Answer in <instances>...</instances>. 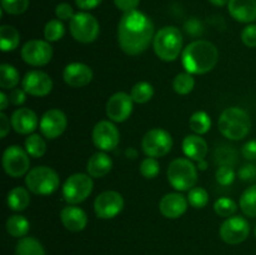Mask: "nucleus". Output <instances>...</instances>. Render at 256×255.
Instances as JSON below:
<instances>
[{
  "label": "nucleus",
  "instance_id": "obj_32",
  "mask_svg": "<svg viewBox=\"0 0 256 255\" xmlns=\"http://www.w3.org/2000/svg\"><path fill=\"white\" fill-rule=\"evenodd\" d=\"M130 96L136 104H146L154 96V86L148 82H139L130 90Z\"/></svg>",
  "mask_w": 256,
  "mask_h": 255
},
{
  "label": "nucleus",
  "instance_id": "obj_27",
  "mask_svg": "<svg viewBox=\"0 0 256 255\" xmlns=\"http://www.w3.org/2000/svg\"><path fill=\"white\" fill-rule=\"evenodd\" d=\"M5 229H6L8 234L12 235L14 238H24L29 232L30 222L22 215H12L9 219L5 222Z\"/></svg>",
  "mask_w": 256,
  "mask_h": 255
},
{
  "label": "nucleus",
  "instance_id": "obj_12",
  "mask_svg": "<svg viewBox=\"0 0 256 255\" xmlns=\"http://www.w3.org/2000/svg\"><path fill=\"white\" fill-rule=\"evenodd\" d=\"M22 59L32 66H44L52 59V46L46 40L32 39L25 42L22 48Z\"/></svg>",
  "mask_w": 256,
  "mask_h": 255
},
{
  "label": "nucleus",
  "instance_id": "obj_11",
  "mask_svg": "<svg viewBox=\"0 0 256 255\" xmlns=\"http://www.w3.org/2000/svg\"><path fill=\"white\" fill-rule=\"evenodd\" d=\"M124 198L115 190L102 192L95 198L94 212L99 219L109 220L118 216L124 209Z\"/></svg>",
  "mask_w": 256,
  "mask_h": 255
},
{
  "label": "nucleus",
  "instance_id": "obj_26",
  "mask_svg": "<svg viewBox=\"0 0 256 255\" xmlns=\"http://www.w3.org/2000/svg\"><path fill=\"white\" fill-rule=\"evenodd\" d=\"M20 44V32L12 25L0 26V49L4 52H14Z\"/></svg>",
  "mask_w": 256,
  "mask_h": 255
},
{
  "label": "nucleus",
  "instance_id": "obj_4",
  "mask_svg": "<svg viewBox=\"0 0 256 255\" xmlns=\"http://www.w3.org/2000/svg\"><path fill=\"white\" fill-rule=\"evenodd\" d=\"M152 48L162 62H174L182 52V34L179 28L164 26L155 34Z\"/></svg>",
  "mask_w": 256,
  "mask_h": 255
},
{
  "label": "nucleus",
  "instance_id": "obj_47",
  "mask_svg": "<svg viewBox=\"0 0 256 255\" xmlns=\"http://www.w3.org/2000/svg\"><path fill=\"white\" fill-rule=\"evenodd\" d=\"M139 2L140 0H114L115 6L124 12L136 10V8L139 6Z\"/></svg>",
  "mask_w": 256,
  "mask_h": 255
},
{
  "label": "nucleus",
  "instance_id": "obj_19",
  "mask_svg": "<svg viewBox=\"0 0 256 255\" xmlns=\"http://www.w3.org/2000/svg\"><path fill=\"white\" fill-rule=\"evenodd\" d=\"M188 198L180 192H169L165 194L159 202V210L166 219H178L184 215L188 210Z\"/></svg>",
  "mask_w": 256,
  "mask_h": 255
},
{
  "label": "nucleus",
  "instance_id": "obj_54",
  "mask_svg": "<svg viewBox=\"0 0 256 255\" xmlns=\"http://www.w3.org/2000/svg\"><path fill=\"white\" fill-rule=\"evenodd\" d=\"M198 170H202V172H204V170H206L208 168V162L206 160H200V162H198V165H196Z\"/></svg>",
  "mask_w": 256,
  "mask_h": 255
},
{
  "label": "nucleus",
  "instance_id": "obj_51",
  "mask_svg": "<svg viewBox=\"0 0 256 255\" xmlns=\"http://www.w3.org/2000/svg\"><path fill=\"white\" fill-rule=\"evenodd\" d=\"M9 104V95H6L4 90H2V92H0V110H2V112H5V110L8 109V105Z\"/></svg>",
  "mask_w": 256,
  "mask_h": 255
},
{
  "label": "nucleus",
  "instance_id": "obj_7",
  "mask_svg": "<svg viewBox=\"0 0 256 255\" xmlns=\"http://www.w3.org/2000/svg\"><path fill=\"white\" fill-rule=\"evenodd\" d=\"M94 182L89 174L75 172L62 184V198L69 205H78L92 195Z\"/></svg>",
  "mask_w": 256,
  "mask_h": 255
},
{
  "label": "nucleus",
  "instance_id": "obj_5",
  "mask_svg": "<svg viewBox=\"0 0 256 255\" xmlns=\"http://www.w3.org/2000/svg\"><path fill=\"white\" fill-rule=\"evenodd\" d=\"M168 182L178 192H189L198 182V168L188 158H176L168 166Z\"/></svg>",
  "mask_w": 256,
  "mask_h": 255
},
{
  "label": "nucleus",
  "instance_id": "obj_23",
  "mask_svg": "<svg viewBox=\"0 0 256 255\" xmlns=\"http://www.w3.org/2000/svg\"><path fill=\"white\" fill-rule=\"evenodd\" d=\"M182 146L185 156L196 162H200V160H204L205 156L208 155V152H209L206 140L202 138V135L196 134L185 136L184 140H182Z\"/></svg>",
  "mask_w": 256,
  "mask_h": 255
},
{
  "label": "nucleus",
  "instance_id": "obj_48",
  "mask_svg": "<svg viewBox=\"0 0 256 255\" xmlns=\"http://www.w3.org/2000/svg\"><path fill=\"white\" fill-rule=\"evenodd\" d=\"M10 128H12V120H10V118L4 112H0V138L2 139L6 138V135L10 132Z\"/></svg>",
  "mask_w": 256,
  "mask_h": 255
},
{
  "label": "nucleus",
  "instance_id": "obj_46",
  "mask_svg": "<svg viewBox=\"0 0 256 255\" xmlns=\"http://www.w3.org/2000/svg\"><path fill=\"white\" fill-rule=\"evenodd\" d=\"M242 156L246 160L254 162L256 160V140H249L242 148Z\"/></svg>",
  "mask_w": 256,
  "mask_h": 255
},
{
  "label": "nucleus",
  "instance_id": "obj_15",
  "mask_svg": "<svg viewBox=\"0 0 256 255\" xmlns=\"http://www.w3.org/2000/svg\"><path fill=\"white\" fill-rule=\"evenodd\" d=\"M132 109H134V100L132 99L130 94L125 92H118L112 94L108 99L105 106L106 116L112 122H126L132 114Z\"/></svg>",
  "mask_w": 256,
  "mask_h": 255
},
{
  "label": "nucleus",
  "instance_id": "obj_53",
  "mask_svg": "<svg viewBox=\"0 0 256 255\" xmlns=\"http://www.w3.org/2000/svg\"><path fill=\"white\" fill-rule=\"evenodd\" d=\"M209 2L215 6H224V5L229 4L230 0H209Z\"/></svg>",
  "mask_w": 256,
  "mask_h": 255
},
{
  "label": "nucleus",
  "instance_id": "obj_39",
  "mask_svg": "<svg viewBox=\"0 0 256 255\" xmlns=\"http://www.w3.org/2000/svg\"><path fill=\"white\" fill-rule=\"evenodd\" d=\"M29 8V0H2V10L9 15H20Z\"/></svg>",
  "mask_w": 256,
  "mask_h": 255
},
{
  "label": "nucleus",
  "instance_id": "obj_28",
  "mask_svg": "<svg viewBox=\"0 0 256 255\" xmlns=\"http://www.w3.org/2000/svg\"><path fill=\"white\" fill-rule=\"evenodd\" d=\"M15 255H45L42 242L32 236L20 238L15 246Z\"/></svg>",
  "mask_w": 256,
  "mask_h": 255
},
{
  "label": "nucleus",
  "instance_id": "obj_13",
  "mask_svg": "<svg viewBox=\"0 0 256 255\" xmlns=\"http://www.w3.org/2000/svg\"><path fill=\"white\" fill-rule=\"evenodd\" d=\"M92 142L100 152H112L118 148L120 142V132L112 120H100L92 128Z\"/></svg>",
  "mask_w": 256,
  "mask_h": 255
},
{
  "label": "nucleus",
  "instance_id": "obj_38",
  "mask_svg": "<svg viewBox=\"0 0 256 255\" xmlns=\"http://www.w3.org/2000/svg\"><path fill=\"white\" fill-rule=\"evenodd\" d=\"M140 174L145 178V179H154L159 175L160 172V164L158 162L156 158H145L142 162H140Z\"/></svg>",
  "mask_w": 256,
  "mask_h": 255
},
{
  "label": "nucleus",
  "instance_id": "obj_33",
  "mask_svg": "<svg viewBox=\"0 0 256 255\" xmlns=\"http://www.w3.org/2000/svg\"><path fill=\"white\" fill-rule=\"evenodd\" d=\"M239 205L246 216L256 218V184L244 190L240 196Z\"/></svg>",
  "mask_w": 256,
  "mask_h": 255
},
{
  "label": "nucleus",
  "instance_id": "obj_37",
  "mask_svg": "<svg viewBox=\"0 0 256 255\" xmlns=\"http://www.w3.org/2000/svg\"><path fill=\"white\" fill-rule=\"evenodd\" d=\"M214 210L219 216L230 218L234 216L235 212H238V204L232 199L228 196L219 198L214 202Z\"/></svg>",
  "mask_w": 256,
  "mask_h": 255
},
{
  "label": "nucleus",
  "instance_id": "obj_16",
  "mask_svg": "<svg viewBox=\"0 0 256 255\" xmlns=\"http://www.w3.org/2000/svg\"><path fill=\"white\" fill-rule=\"evenodd\" d=\"M22 88L32 96H46L52 90V79L42 70H30L22 78Z\"/></svg>",
  "mask_w": 256,
  "mask_h": 255
},
{
  "label": "nucleus",
  "instance_id": "obj_3",
  "mask_svg": "<svg viewBox=\"0 0 256 255\" xmlns=\"http://www.w3.org/2000/svg\"><path fill=\"white\" fill-rule=\"evenodd\" d=\"M218 128L222 136L236 142L248 136L252 129V119L242 108L230 106L220 114Z\"/></svg>",
  "mask_w": 256,
  "mask_h": 255
},
{
  "label": "nucleus",
  "instance_id": "obj_6",
  "mask_svg": "<svg viewBox=\"0 0 256 255\" xmlns=\"http://www.w3.org/2000/svg\"><path fill=\"white\" fill-rule=\"evenodd\" d=\"M25 185L32 194L50 195L59 189L60 178L52 168L42 165L29 170L25 175Z\"/></svg>",
  "mask_w": 256,
  "mask_h": 255
},
{
  "label": "nucleus",
  "instance_id": "obj_2",
  "mask_svg": "<svg viewBox=\"0 0 256 255\" xmlns=\"http://www.w3.org/2000/svg\"><path fill=\"white\" fill-rule=\"evenodd\" d=\"M219 60V50L208 40H195L184 48L182 64L185 72L192 75H204L212 72Z\"/></svg>",
  "mask_w": 256,
  "mask_h": 255
},
{
  "label": "nucleus",
  "instance_id": "obj_1",
  "mask_svg": "<svg viewBox=\"0 0 256 255\" xmlns=\"http://www.w3.org/2000/svg\"><path fill=\"white\" fill-rule=\"evenodd\" d=\"M154 36V22L139 10L124 12L118 24L119 46L130 56L142 54L152 44Z\"/></svg>",
  "mask_w": 256,
  "mask_h": 255
},
{
  "label": "nucleus",
  "instance_id": "obj_18",
  "mask_svg": "<svg viewBox=\"0 0 256 255\" xmlns=\"http://www.w3.org/2000/svg\"><path fill=\"white\" fill-rule=\"evenodd\" d=\"M92 78H94L92 69L84 62H70L62 70V79L65 84L72 88L86 86L92 82Z\"/></svg>",
  "mask_w": 256,
  "mask_h": 255
},
{
  "label": "nucleus",
  "instance_id": "obj_8",
  "mask_svg": "<svg viewBox=\"0 0 256 255\" xmlns=\"http://www.w3.org/2000/svg\"><path fill=\"white\" fill-rule=\"evenodd\" d=\"M70 34L82 44H90L99 36L100 25L94 15L86 12H75L70 20Z\"/></svg>",
  "mask_w": 256,
  "mask_h": 255
},
{
  "label": "nucleus",
  "instance_id": "obj_49",
  "mask_svg": "<svg viewBox=\"0 0 256 255\" xmlns=\"http://www.w3.org/2000/svg\"><path fill=\"white\" fill-rule=\"evenodd\" d=\"M185 30H186L189 34L194 35H200L202 32V22H199L198 19H190L185 22Z\"/></svg>",
  "mask_w": 256,
  "mask_h": 255
},
{
  "label": "nucleus",
  "instance_id": "obj_35",
  "mask_svg": "<svg viewBox=\"0 0 256 255\" xmlns=\"http://www.w3.org/2000/svg\"><path fill=\"white\" fill-rule=\"evenodd\" d=\"M65 35V26L62 20L52 19L45 24L44 38L46 42H59Z\"/></svg>",
  "mask_w": 256,
  "mask_h": 255
},
{
  "label": "nucleus",
  "instance_id": "obj_17",
  "mask_svg": "<svg viewBox=\"0 0 256 255\" xmlns=\"http://www.w3.org/2000/svg\"><path fill=\"white\" fill-rule=\"evenodd\" d=\"M68 126V118L60 109H50L44 112L40 119V132L44 138L54 140L62 135Z\"/></svg>",
  "mask_w": 256,
  "mask_h": 255
},
{
  "label": "nucleus",
  "instance_id": "obj_34",
  "mask_svg": "<svg viewBox=\"0 0 256 255\" xmlns=\"http://www.w3.org/2000/svg\"><path fill=\"white\" fill-rule=\"evenodd\" d=\"M195 88V79L192 74L184 72H179L172 80V89L176 94L179 95H188L194 90Z\"/></svg>",
  "mask_w": 256,
  "mask_h": 255
},
{
  "label": "nucleus",
  "instance_id": "obj_29",
  "mask_svg": "<svg viewBox=\"0 0 256 255\" xmlns=\"http://www.w3.org/2000/svg\"><path fill=\"white\" fill-rule=\"evenodd\" d=\"M20 82V74L12 65L2 62L0 65V88L2 90H12Z\"/></svg>",
  "mask_w": 256,
  "mask_h": 255
},
{
  "label": "nucleus",
  "instance_id": "obj_50",
  "mask_svg": "<svg viewBox=\"0 0 256 255\" xmlns=\"http://www.w3.org/2000/svg\"><path fill=\"white\" fill-rule=\"evenodd\" d=\"M102 2V0H75V4L80 10L88 12V10H92L99 6Z\"/></svg>",
  "mask_w": 256,
  "mask_h": 255
},
{
  "label": "nucleus",
  "instance_id": "obj_22",
  "mask_svg": "<svg viewBox=\"0 0 256 255\" xmlns=\"http://www.w3.org/2000/svg\"><path fill=\"white\" fill-rule=\"evenodd\" d=\"M228 10L232 19L242 24L256 22V0H230Z\"/></svg>",
  "mask_w": 256,
  "mask_h": 255
},
{
  "label": "nucleus",
  "instance_id": "obj_20",
  "mask_svg": "<svg viewBox=\"0 0 256 255\" xmlns=\"http://www.w3.org/2000/svg\"><path fill=\"white\" fill-rule=\"evenodd\" d=\"M12 126L18 134L30 135L38 129L39 126V119L35 114L34 110L29 108H19L12 112Z\"/></svg>",
  "mask_w": 256,
  "mask_h": 255
},
{
  "label": "nucleus",
  "instance_id": "obj_25",
  "mask_svg": "<svg viewBox=\"0 0 256 255\" xmlns=\"http://www.w3.org/2000/svg\"><path fill=\"white\" fill-rule=\"evenodd\" d=\"M6 204L12 212H24L30 205V192L28 188L15 186L8 192Z\"/></svg>",
  "mask_w": 256,
  "mask_h": 255
},
{
  "label": "nucleus",
  "instance_id": "obj_21",
  "mask_svg": "<svg viewBox=\"0 0 256 255\" xmlns=\"http://www.w3.org/2000/svg\"><path fill=\"white\" fill-rule=\"evenodd\" d=\"M60 220L66 230L79 232L86 228L88 215L82 208L76 205H68L60 212Z\"/></svg>",
  "mask_w": 256,
  "mask_h": 255
},
{
  "label": "nucleus",
  "instance_id": "obj_40",
  "mask_svg": "<svg viewBox=\"0 0 256 255\" xmlns=\"http://www.w3.org/2000/svg\"><path fill=\"white\" fill-rule=\"evenodd\" d=\"M215 178H216V182L220 185L229 186V185L234 182L235 178H236V172H235V170L230 165H220L218 168L216 172H215Z\"/></svg>",
  "mask_w": 256,
  "mask_h": 255
},
{
  "label": "nucleus",
  "instance_id": "obj_9",
  "mask_svg": "<svg viewBox=\"0 0 256 255\" xmlns=\"http://www.w3.org/2000/svg\"><path fill=\"white\" fill-rule=\"evenodd\" d=\"M172 144L174 142L169 132L162 128H154L142 136V149L146 156L162 158L172 152Z\"/></svg>",
  "mask_w": 256,
  "mask_h": 255
},
{
  "label": "nucleus",
  "instance_id": "obj_31",
  "mask_svg": "<svg viewBox=\"0 0 256 255\" xmlns=\"http://www.w3.org/2000/svg\"><path fill=\"white\" fill-rule=\"evenodd\" d=\"M190 129L196 135H204L212 129V119L206 112H195L189 120Z\"/></svg>",
  "mask_w": 256,
  "mask_h": 255
},
{
  "label": "nucleus",
  "instance_id": "obj_52",
  "mask_svg": "<svg viewBox=\"0 0 256 255\" xmlns=\"http://www.w3.org/2000/svg\"><path fill=\"white\" fill-rule=\"evenodd\" d=\"M125 156L128 158V159H136L138 158V150L135 149V148H128L124 152Z\"/></svg>",
  "mask_w": 256,
  "mask_h": 255
},
{
  "label": "nucleus",
  "instance_id": "obj_36",
  "mask_svg": "<svg viewBox=\"0 0 256 255\" xmlns=\"http://www.w3.org/2000/svg\"><path fill=\"white\" fill-rule=\"evenodd\" d=\"M188 202L194 209H202L209 202V192L202 186H194L188 192Z\"/></svg>",
  "mask_w": 256,
  "mask_h": 255
},
{
  "label": "nucleus",
  "instance_id": "obj_42",
  "mask_svg": "<svg viewBox=\"0 0 256 255\" xmlns=\"http://www.w3.org/2000/svg\"><path fill=\"white\" fill-rule=\"evenodd\" d=\"M242 42L245 46L256 48V24H248L242 29Z\"/></svg>",
  "mask_w": 256,
  "mask_h": 255
},
{
  "label": "nucleus",
  "instance_id": "obj_43",
  "mask_svg": "<svg viewBox=\"0 0 256 255\" xmlns=\"http://www.w3.org/2000/svg\"><path fill=\"white\" fill-rule=\"evenodd\" d=\"M55 15H56V19L64 22V20H72L75 12L72 5L68 4V2H60L55 8Z\"/></svg>",
  "mask_w": 256,
  "mask_h": 255
},
{
  "label": "nucleus",
  "instance_id": "obj_55",
  "mask_svg": "<svg viewBox=\"0 0 256 255\" xmlns=\"http://www.w3.org/2000/svg\"><path fill=\"white\" fill-rule=\"evenodd\" d=\"M255 238H256V226H255Z\"/></svg>",
  "mask_w": 256,
  "mask_h": 255
},
{
  "label": "nucleus",
  "instance_id": "obj_41",
  "mask_svg": "<svg viewBox=\"0 0 256 255\" xmlns=\"http://www.w3.org/2000/svg\"><path fill=\"white\" fill-rule=\"evenodd\" d=\"M232 146H224L219 148L216 150V158L218 162H220V165H230L232 166V164L235 162V158H236V152H234V149H230Z\"/></svg>",
  "mask_w": 256,
  "mask_h": 255
},
{
  "label": "nucleus",
  "instance_id": "obj_45",
  "mask_svg": "<svg viewBox=\"0 0 256 255\" xmlns=\"http://www.w3.org/2000/svg\"><path fill=\"white\" fill-rule=\"evenodd\" d=\"M9 100L15 106H20L26 100V92H25V90L22 88H15V89L10 90Z\"/></svg>",
  "mask_w": 256,
  "mask_h": 255
},
{
  "label": "nucleus",
  "instance_id": "obj_44",
  "mask_svg": "<svg viewBox=\"0 0 256 255\" xmlns=\"http://www.w3.org/2000/svg\"><path fill=\"white\" fill-rule=\"evenodd\" d=\"M238 176L242 182H255L256 180V164L249 162V164L242 165L238 172Z\"/></svg>",
  "mask_w": 256,
  "mask_h": 255
},
{
  "label": "nucleus",
  "instance_id": "obj_14",
  "mask_svg": "<svg viewBox=\"0 0 256 255\" xmlns=\"http://www.w3.org/2000/svg\"><path fill=\"white\" fill-rule=\"evenodd\" d=\"M220 238L222 242L230 245H238L242 244V242L248 239L250 234V224L245 218L238 216H230L225 220L222 224L219 230Z\"/></svg>",
  "mask_w": 256,
  "mask_h": 255
},
{
  "label": "nucleus",
  "instance_id": "obj_30",
  "mask_svg": "<svg viewBox=\"0 0 256 255\" xmlns=\"http://www.w3.org/2000/svg\"><path fill=\"white\" fill-rule=\"evenodd\" d=\"M24 148L32 158L39 159L46 152V142L40 134H30L24 142Z\"/></svg>",
  "mask_w": 256,
  "mask_h": 255
},
{
  "label": "nucleus",
  "instance_id": "obj_10",
  "mask_svg": "<svg viewBox=\"0 0 256 255\" xmlns=\"http://www.w3.org/2000/svg\"><path fill=\"white\" fill-rule=\"evenodd\" d=\"M30 155L19 145H9L2 152V169L10 178H22L30 170Z\"/></svg>",
  "mask_w": 256,
  "mask_h": 255
},
{
  "label": "nucleus",
  "instance_id": "obj_24",
  "mask_svg": "<svg viewBox=\"0 0 256 255\" xmlns=\"http://www.w3.org/2000/svg\"><path fill=\"white\" fill-rule=\"evenodd\" d=\"M112 169V160L105 152H98L89 158L86 172L94 179H100L109 174Z\"/></svg>",
  "mask_w": 256,
  "mask_h": 255
}]
</instances>
